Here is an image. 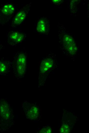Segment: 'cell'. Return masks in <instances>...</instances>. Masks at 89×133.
Segmentation results:
<instances>
[{
  "mask_svg": "<svg viewBox=\"0 0 89 133\" xmlns=\"http://www.w3.org/2000/svg\"><path fill=\"white\" fill-rule=\"evenodd\" d=\"M31 5V3L25 5L15 14L12 22V27L19 26L24 22L28 15Z\"/></svg>",
  "mask_w": 89,
  "mask_h": 133,
  "instance_id": "obj_1",
  "label": "cell"
},
{
  "mask_svg": "<svg viewBox=\"0 0 89 133\" xmlns=\"http://www.w3.org/2000/svg\"><path fill=\"white\" fill-rule=\"evenodd\" d=\"M8 36L9 44L14 45L23 41L26 37V35L20 30H14L9 32Z\"/></svg>",
  "mask_w": 89,
  "mask_h": 133,
  "instance_id": "obj_2",
  "label": "cell"
},
{
  "mask_svg": "<svg viewBox=\"0 0 89 133\" xmlns=\"http://www.w3.org/2000/svg\"><path fill=\"white\" fill-rule=\"evenodd\" d=\"M63 38V45L68 52L71 54H75L77 48L73 38L68 35L65 34Z\"/></svg>",
  "mask_w": 89,
  "mask_h": 133,
  "instance_id": "obj_3",
  "label": "cell"
},
{
  "mask_svg": "<svg viewBox=\"0 0 89 133\" xmlns=\"http://www.w3.org/2000/svg\"><path fill=\"white\" fill-rule=\"evenodd\" d=\"M24 109L27 118L31 120H35L37 119L40 113L38 107L36 106L30 105H26Z\"/></svg>",
  "mask_w": 89,
  "mask_h": 133,
  "instance_id": "obj_4",
  "label": "cell"
},
{
  "mask_svg": "<svg viewBox=\"0 0 89 133\" xmlns=\"http://www.w3.org/2000/svg\"><path fill=\"white\" fill-rule=\"evenodd\" d=\"M49 22L44 17L41 18L37 21L36 26L37 31L40 34H47L49 30Z\"/></svg>",
  "mask_w": 89,
  "mask_h": 133,
  "instance_id": "obj_5",
  "label": "cell"
},
{
  "mask_svg": "<svg viewBox=\"0 0 89 133\" xmlns=\"http://www.w3.org/2000/svg\"><path fill=\"white\" fill-rule=\"evenodd\" d=\"M26 57L23 53L19 54L17 59V71L18 74H24L26 68Z\"/></svg>",
  "mask_w": 89,
  "mask_h": 133,
  "instance_id": "obj_6",
  "label": "cell"
},
{
  "mask_svg": "<svg viewBox=\"0 0 89 133\" xmlns=\"http://www.w3.org/2000/svg\"><path fill=\"white\" fill-rule=\"evenodd\" d=\"M11 114L10 108L8 104L5 101L0 103V115L5 120H7L10 117Z\"/></svg>",
  "mask_w": 89,
  "mask_h": 133,
  "instance_id": "obj_7",
  "label": "cell"
},
{
  "mask_svg": "<svg viewBox=\"0 0 89 133\" xmlns=\"http://www.w3.org/2000/svg\"><path fill=\"white\" fill-rule=\"evenodd\" d=\"M16 7L12 3L4 5L1 8V12L4 16L11 18L14 15Z\"/></svg>",
  "mask_w": 89,
  "mask_h": 133,
  "instance_id": "obj_8",
  "label": "cell"
},
{
  "mask_svg": "<svg viewBox=\"0 0 89 133\" xmlns=\"http://www.w3.org/2000/svg\"><path fill=\"white\" fill-rule=\"evenodd\" d=\"M53 65V60L51 58L44 59L41 64L40 70L42 72H45L51 68Z\"/></svg>",
  "mask_w": 89,
  "mask_h": 133,
  "instance_id": "obj_9",
  "label": "cell"
},
{
  "mask_svg": "<svg viewBox=\"0 0 89 133\" xmlns=\"http://www.w3.org/2000/svg\"><path fill=\"white\" fill-rule=\"evenodd\" d=\"M7 69L6 63L4 61L0 60V73L5 72L7 71Z\"/></svg>",
  "mask_w": 89,
  "mask_h": 133,
  "instance_id": "obj_10",
  "label": "cell"
},
{
  "mask_svg": "<svg viewBox=\"0 0 89 133\" xmlns=\"http://www.w3.org/2000/svg\"><path fill=\"white\" fill-rule=\"evenodd\" d=\"M60 131L61 133H68L69 132V126L66 125H62L60 128Z\"/></svg>",
  "mask_w": 89,
  "mask_h": 133,
  "instance_id": "obj_11",
  "label": "cell"
},
{
  "mask_svg": "<svg viewBox=\"0 0 89 133\" xmlns=\"http://www.w3.org/2000/svg\"><path fill=\"white\" fill-rule=\"evenodd\" d=\"M52 132V130L51 128L47 127L42 129L40 131V133H50Z\"/></svg>",
  "mask_w": 89,
  "mask_h": 133,
  "instance_id": "obj_12",
  "label": "cell"
},
{
  "mask_svg": "<svg viewBox=\"0 0 89 133\" xmlns=\"http://www.w3.org/2000/svg\"><path fill=\"white\" fill-rule=\"evenodd\" d=\"M52 2L55 4H58L61 3L62 2L61 0H52Z\"/></svg>",
  "mask_w": 89,
  "mask_h": 133,
  "instance_id": "obj_13",
  "label": "cell"
},
{
  "mask_svg": "<svg viewBox=\"0 0 89 133\" xmlns=\"http://www.w3.org/2000/svg\"><path fill=\"white\" fill-rule=\"evenodd\" d=\"M3 46L0 43V50L3 48Z\"/></svg>",
  "mask_w": 89,
  "mask_h": 133,
  "instance_id": "obj_14",
  "label": "cell"
}]
</instances>
